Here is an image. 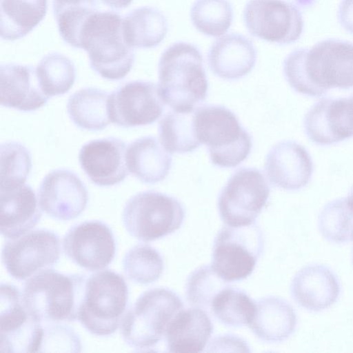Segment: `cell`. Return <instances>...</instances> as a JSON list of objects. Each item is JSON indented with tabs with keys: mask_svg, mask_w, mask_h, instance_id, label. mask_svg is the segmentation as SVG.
I'll return each instance as SVG.
<instances>
[{
	"mask_svg": "<svg viewBox=\"0 0 353 353\" xmlns=\"http://www.w3.org/2000/svg\"><path fill=\"white\" fill-rule=\"evenodd\" d=\"M283 74L294 91L312 97L353 88V42L329 39L296 49L284 59Z\"/></svg>",
	"mask_w": 353,
	"mask_h": 353,
	"instance_id": "cell-1",
	"label": "cell"
},
{
	"mask_svg": "<svg viewBox=\"0 0 353 353\" xmlns=\"http://www.w3.org/2000/svg\"><path fill=\"white\" fill-rule=\"evenodd\" d=\"M158 88L165 104L179 112H190L207 97L208 81L199 50L176 42L162 53L158 65Z\"/></svg>",
	"mask_w": 353,
	"mask_h": 353,
	"instance_id": "cell-2",
	"label": "cell"
},
{
	"mask_svg": "<svg viewBox=\"0 0 353 353\" xmlns=\"http://www.w3.org/2000/svg\"><path fill=\"white\" fill-rule=\"evenodd\" d=\"M86 277L52 269L41 271L25 283L23 303L28 313L41 323L74 321L77 319Z\"/></svg>",
	"mask_w": 353,
	"mask_h": 353,
	"instance_id": "cell-3",
	"label": "cell"
},
{
	"mask_svg": "<svg viewBox=\"0 0 353 353\" xmlns=\"http://www.w3.org/2000/svg\"><path fill=\"white\" fill-rule=\"evenodd\" d=\"M122 20L117 12L97 11L81 32L79 48L88 52L92 69L105 79H123L134 65V50L124 40Z\"/></svg>",
	"mask_w": 353,
	"mask_h": 353,
	"instance_id": "cell-4",
	"label": "cell"
},
{
	"mask_svg": "<svg viewBox=\"0 0 353 353\" xmlns=\"http://www.w3.org/2000/svg\"><path fill=\"white\" fill-rule=\"evenodd\" d=\"M193 118L197 139L207 146L212 164L234 168L248 158L252 147V137L230 110L205 105L194 111Z\"/></svg>",
	"mask_w": 353,
	"mask_h": 353,
	"instance_id": "cell-5",
	"label": "cell"
},
{
	"mask_svg": "<svg viewBox=\"0 0 353 353\" xmlns=\"http://www.w3.org/2000/svg\"><path fill=\"white\" fill-rule=\"evenodd\" d=\"M128 301L123 276L110 270L97 272L86 277L77 319L92 334H112L122 322Z\"/></svg>",
	"mask_w": 353,
	"mask_h": 353,
	"instance_id": "cell-6",
	"label": "cell"
},
{
	"mask_svg": "<svg viewBox=\"0 0 353 353\" xmlns=\"http://www.w3.org/2000/svg\"><path fill=\"white\" fill-rule=\"evenodd\" d=\"M181 298L164 288L142 293L125 312L121 325L124 341L137 351H150L165 336L174 316L183 309Z\"/></svg>",
	"mask_w": 353,
	"mask_h": 353,
	"instance_id": "cell-7",
	"label": "cell"
},
{
	"mask_svg": "<svg viewBox=\"0 0 353 353\" xmlns=\"http://www.w3.org/2000/svg\"><path fill=\"white\" fill-rule=\"evenodd\" d=\"M185 214L183 205L176 198L147 190L128 199L123 211V223L132 236L151 241L180 228Z\"/></svg>",
	"mask_w": 353,
	"mask_h": 353,
	"instance_id": "cell-8",
	"label": "cell"
},
{
	"mask_svg": "<svg viewBox=\"0 0 353 353\" xmlns=\"http://www.w3.org/2000/svg\"><path fill=\"white\" fill-rule=\"evenodd\" d=\"M263 248L264 236L256 224L225 225L215 236L211 266L226 282L245 279L253 272Z\"/></svg>",
	"mask_w": 353,
	"mask_h": 353,
	"instance_id": "cell-9",
	"label": "cell"
},
{
	"mask_svg": "<svg viewBox=\"0 0 353 353\" xmlns=\"http://www.w3.org/2000/svg\"><path fill=\"white\" fill-rule=\"evenodd\" d=\"M270 194L263 174L254 168H241L229 178L218 198V210L228 226H248L265 206Z\"/></svg>",
	"mask_w": 353,
	"mask_h": 353,
	"instance_id": "cell-10",
	"label": "cell"
},
{
	"mask_svg": "<svg viewBox=\"0 0 353 353\" xmlns=\"http://www.w3.org/2000/svg\"><path fill=\"white\" fill-rule=\"evenodd\" d=\"M60 256L58 235L46 229L28 232L3 244L2 262L14 279L26 280L36 274L52 269Z\"/></svg>",
	"mask_w": 353,
	"mask_h": 353,
	"instance_id": "cell-11",
	"label": "cell"
},
{
	"mask_svg": "<svg viewBox=\"0 0 353 353\" xmlns=\"http://www.w3.org/2000/svg\"><path fill=\"white\" fill-rule=\"evenodd\" d=\"M243 21L252 36L281 45L297 41L303 30L301 12L285 0H250Z\"/></svg>",
	"mask_w": 353,
	"mask_h": 353,
	"instance_id": "cell-12",
	"label": "cell"
},
{
	"mask_svg": "<svg viewBox=\"0 0 353 353\" xmlns=\"http://www.w3.org/2000/svg\"><path fill=\"white\" fill-rule=\"evenodd\" d=\"M0 351L40 352L44 330L26 309L21 293L13 285H1Z\"/></svg>",
	"mask_w": 353,
	"mask_h": 353,
	"instance_id": "cell-13",
	"label": "cell"
},
{
	"mask_svg": "<svg viewBox=\"0 0 353 353\" xmlns=\"http://www.w3.org/2000/svg\"><path fill=\"white\" fill-rule=\"evenodd\" d=\"M158 86L150 81H128L111 92L108 112L111 123L123 128L155 122L164 110Z\"/></svg>",
	"mask_w": 353,
	"mask_h": 353,
	"instance_id": "cell-14",
	"label": "cell"
},
{
	"mask_svg": "<svg viewBox=\"0 0 353 353\" xmlns=\"http://www.w3.org/2000/svg\"><path fill=\"white\" fill-rule=\"evenodd\" d=\"M63 248L73 263L89 271L107 267L116 251L111 229L100 221H85L70 228L63 237Z\"/></svg>",
	"mask_w": 353,
	"mask_h": 353,
	"instance_id": "cell-15",
	"label": "cell"
},
{
	"mask_svg": "<svg viewBox=\"0 0 353 353\" xmlns=\"http://www.w3.org/2000/svg\"><path fill=\"white\" fill-rule=\"evenodd\" d=\"M88 201V193L84 183L74 172L66 169L50 172L38 190L40 208L58 220L78 217L85 209Z\"/></svg>",
	"mask_w": 353,
	"mask_h": 353,
	"instance_id": "cell-16",
	"label": "cell"
},
{
	"mask_svg": "<svg viewBox=\"0 0 353 353\" xmlns=\"http://www.w3.org/2000/svg\"><path fill=\"white\" fill-rule=\"evenodd\" d=\"M307 138L319 145H330L353 137V106L350 97L323 99L304 117Z\"/></svg>",
	"mask_w": 353,
	"mask_h": 353,
	"instance_id": "cell-17",
	"label": "cell"
},
{
	"mask_svg": "<svg viewBox=\"0 0 353 353\" xmlns=\"http://www.w3.org/2000/svg\"><path fill=\"white\" fill-rule=\"evenodd\" d=\"M125 152V143L118 138L94 139L81 147L79 161L93 183L101 187L112 186L128 176Z\"/></svg>",
	"mask_w": 353,
	"mask_h": 353,
	"instance_id": "cell-18",
	"label": "cell"
},
{
	"mask_svg": "<svg viewBox=\"0 0 353 353\" xmlns=\"http://www.w3.org/2000/svg\"><path fill=\"white\" fill-rule=\"evenodd\" d=\"M314 166L307 150L294 141H281L268 153L265 171L274 186L285 190H298L310 181Z\"/></svg>",
	"mask_w": 353,
	"mask_h": 353,
	"instance_id": "cell-19",
	"label": "cell"
},
{
	"mask_svg": "<svg viewBox=\"0 0 353 353\" xmlns=\"http://www.w3.org/2000/svg\"><path fill=\"white\" fill-rule=\"evenodd\" d=\"M340 283L327 267L314 264L301 269L290 286L291 295L301 307L319 312L328 308L338 299Z\"/></svg>",
	"mask_w": 353,
	"mask_h": 353,
	"instance_id": "cell-20",
	"label": "cell"
},
{
	"mask_svg": "<svg viewBox=\"0 0 353 353\" xmlns=\"http://www.w3.org/2000/svg\"><path fill=\"white\" fill-rule=\"evenodd\" d=\"M1 105L30 112L43 106L49 97L42 91L31 65L1 64L0 68Z\"/></svg>",
	"mask_w": 353,
	"mask_h": 353,
	"instance_id": "cell-21",
	"label": "cell"
},
{
	"mask_svg": "<svg viewBox=\"0 0 353 353\" xmlns=\"http://www.w3.org/2000/svg\"><path fill=\"white\" fill-rule=\"evenodd\" d=\"M208 61L211 71L217 77L238 79L254 68L256 51L252 42L239 34H230L216 40L208 51Z\"/></svg>",
	"mask_w": 353,
	"mask_h": 353,
	"instance_id": "cell-22",
	"label": "cell"
},
{
	"mask_svg": "<svg viewBox=\"0 0 353 353\" xmlns=\"http://www.w3.org/2000/svg\"><path fill=\"white\" fill-rule=\"evenodd\" d=\"M39 205L35 192L29 185L1 190V234L14 239L34 228L41 217Z\"/></svg>",
	"mask_w": 353,
	"mask_h": 353,
	"instance_id": "cell-23",
	"label": "cell"
},
{
	"mask_svg": "<svg viewBox=\"0 0 353 353\" xmlns=\"http://www.w3.org/2000/svg\"><path fill=\"white\" fill-rule=\"evenodd\" d=\"M213 332L208 315L199 307L180 310L170 322L165 334L170 352L197 353L204 350Z\"/></svg>",
	"mask_w": 353,
	"mask_h": 353,
	"instance_id": "cell-24",
	"label": "cell"
},
{
	"mask_svg": "<svg viewBox=\"0 0 353 353\" xmlns=\"http://www.w3.org/2000/svg\"><path fill=\"white\" fill-rule=\"evenodd\" d=\"M255 303L254 313L249 325L259 339L276 343L286 340L293 334L297 322L296 315L288 302L277 296H268Z\"/></svg>",
	"mask_w": 353,
	"mask_h": 353,
	"instance_id": "cell-25",
	"label": "cell"
},
{
	"mask_svg": "<svg viewBox=\"0 0 353 353\" xmlns=\"http://www.w3.org/2000/svg\"><path fill=\"white\" fill-rule=\"evenodd\" d=\"M125 161L129 172L145 183L163 181L172 167V157L152 136L143 137L131 142L126 148Z\"/></svg>",
	"mask_w": 353,
	"mask_h": 353,
	"instance_id": "cell-26",
	"label": "cell"
},
{
	"mask_svg": "<svg viewBox=\"0 0 353 353\" xmlns=\"http://www.w3.org/2000/svg\"><path fill=\"white\" fill-rule=\"evenodd\" d=\"M125 43L134 48H151L158 46L168 32L163 14L152 7H141L129 12L122 20Z\"/></svg>",
	"mask_w": 353,
	"mask_h": 353,
	"instance_id": "cell-27",
	"label": "cell"
},
{
	"mask_svg": "<svg viewBox=\"0 0 353 353\" xmlns=\"http://www.w3.org/2000/svg\"><path fill=\"white\" fill-rule=\"evenodd\" d=\"M47 0H1L0 34L14 41L26 36L45 17Z\"/></svg>",
	"mask_w": 353,
	"mask_h": 353,
	"instance_id": "cell-28",
	"label": "cell"
},
{
	"mask_svg": "<svg viewBox=\"0 0 353 353\" xmlns=\"http://www.w3.org/2000/svg\"><path fill=\"white\" fill-rule=\"evenodd\" d=\"M109 94L96 88H84L68 99L67 111L77 127L91 131L101 130L110 122L108 112Z\"/></svg>",
	"mask_w": 353,
	"mask_h": 353,
	"instance_id": "cell-29",
	"label": "cell"
},
{
	"mask_svg": "<svg viewBox=\"0 0 353 353\" xmlns=\"http://www.w3.org/2000/svg\"><path fill=\"white\" fill-rule=\"evenodd\" d=\"M194 111L168 112L159 123L160 142L170 153L192 152L201 145L194 125Z\"/></svg>",
	"mask_w": 353,
	"mask_h": 353,
	"instance_id": "cell-30",
	"label": "cell"
},
{
	"mask_svg": "<svg viewBox=\"0 0 353 353\" xmlns=\"http://www.w3.org/2000/svg\"><path fill=\"white\" fill-rule=\"evenodd\" d=\"M52 8L61 38L70 46L79 48L81 30L98 11L97 0H53Z\"/></svg>",
	"mask_w": 353,
	"mask_h": 353,
	"instance_id": "cell-31",
	"label": "cell"
},
{
	"mask_svg": "<svg viewBox=\"0 0 353 353\" xmlns=\"http://www.w3.org/2000/svg\"><path fill=\"white\" fill-rule=\"evenodd\" d=\"M36 74L42 91L48 97L67 93L76 78L73 62L58 52L44 56L36 68Z\"/></svg>",
	"mask_w": 353,
	"mask_h": 353,
	"instance_id": "cell-32",
	"label": "cell"
},
{
	"mask_svg": "<svg viewBox=\"0 0 353 353\" xmlns=\"http://www.w3.org/2000/svg\"><path fill=\"white\" fill-rule=\"evenodd\" d=\"M255 305L244 291L227 285L214 296L210 309L221 323L240 327L250 323Z\"/></svg>",
	"mask_w": 353,
	"mask_h": 353,
	"instance_id": "cell-33",
	"label": "cell"
},
{
	"mask_svg": "<svg viewBox=\"0 0 353 353\" xmlns=\"http://www.w3.org/2000/svg\"><path fill=\"white\" fill-rule=\"evenodd\" d=\"M190 18L200 32L217 37L224 34L232 25V5L228 0H196L191 7Z\"/></svg>",
	"mask_w": 353,
	"mask_h": 353,
	"instance_id": "cell-34",
	"label": "cell"
},
{
	"mask_svg": "<svg viewBox=\"0 0 353 353\" xmlns=\"http://www.w3.org/2000/svg\"><path fill=\"white\" fill-rule=\"evenodd\" d=\"M163 268L161 254L149 245L134 246L123 259L125 274L137 283L149 284L156 281L163 273Z\"/></svg>",
	"mask_w": 353,
	"mask_h": 353,
	"instance_id": "cell-35",
	"label": "cell"
},
{
	"mask_svg": "<svg viewBox=\"0 0 353 353\" xmlns=\"http://www.w3.org/2000/svg\"><path fill=\"white\" fill-rule=\"evenodd\" d=\"M31 168V154L23 144L17 141L1 144V190L25 184Z\"/></svg>",
	"mask_w": 353,
	"mask_h": 353,
	"instance_id": "cell-36",
	"label": "cell"
},
{
	"mask_svg": "<svg viewBox=\"0 0 353 353\" xmlns=\"http://www.w3.org/2000/svg\"><path fill=\"white\" fill-rule=\"evenodd\" d=\"M318 225L323 236L330 242L341 243L352 240L353 214L345 198L328 203L320 213Z\"/></svg>",
	"mask_w": 353,
	"mask_h": 353,
	"instance_id": "cell-37",
	"label": "cell"
},
{
	"mask_svg": "<svg viewBox=\"0 0 353 353\" xmlns=\"http://www.w3.org/2000/svg\"><path fill=\"white\" fill-rule=\"evenodd\" d=\"M226 283L218 276L212 266H201L194 270L187 279V300L195 307L210 309L213 299L228 285Z\"/></svg>",
	"mask_w": 353,
	"mask_h": 353,
	"instance_id": "cell-38",
	"label": "cell"
},
{
	"mask_svg": "<svg viewBox=\"0 0 353 353\" xmlns=\"http://www.w3.org/2000/svg\"><path fill=\"white\" fill-rule=\"evenodd\" d=\"M43 327L44 334L40 352L45 348L50 347H68L72 351H80V340L77 334L69 327L64 325L50 324Z\"/></svg>",
	"mask_w": 353,
	"mask_h": 353,
	"instance_id": "cell-39",
	"label": "cell"
},
{
	"mask_svg": "<svg viewBox=\"0 0 353 353\" xmlns=\"http://www.w3.org/2000/svg\"><path fill=\"white\" fill-rule=\"evenodd\" d=\"M208 347V352L219 351L221 348H237L240 352H250L247 343L241 338L232 334H223L214 338Z\"/></svg>",
	"mask_w": 353,
	"mask_h": 353,
	"instance_id": "cell-40",
	"label": "cell"
},
{
	"mask_svg": "<svg viewBox=\"0 0 353 353\" xmlns=\"http://www.w3.org/2000/svg\"><path fill=\"white\" fill-rule=\"evenodd\" d=\"M341 26L350 34H353V0H341L338 11Z\"/></svg>",
	"mask_w": 353,
	"mask_h": 353,
	"instance_id": "cell-41",
	"label": "cell"
},
{
	"mask_svg": "<svg viewBox=\"0 0 353 353\" xmlns=\"http://www.w3.org/2000/svg\"><path fill=\"white\" fill-rule=\"evenodd\" d=\"M104 5L115 10L123 9L128 7L132 0H100Z\"/></svg>",
	"mask_w": 353,
	"mask_h": 353,
	"instance_id": "cell-42",
	"label": "cell"
},
{
	"mask_svg": "<svg viewBox=\"0 0 353 353\" xmlns=\"http://www.w3.org/2000/svg\"><path fill=\"white\" fill-rule=\"evenodd\" d=\"M346 203L353 214V185L352 186L347 198H345Z\"/></svg>",
	"mask_w": 353,
	"mask_h": 353,
	"instance_id": "cell-43",
	"label": "cell"
},
{
	"mask_svg": "<svg viewBox=\"0 0 353 353\" xmlns=\"http://www.w3.org/2000/svg\"><path fill=\"white\" fill-rule=\"evenodd\" d=\"M353 104V94L350 97Z\"/></svg>",
	"mask_w": 353,
	"mask_h": 353,
	"instance_id": "cell-44",
	"label": "cell"
},
{
	"mask_svg": "<svg viewBox=\"0 0 353 353\" xmlns=\"http://www.w3.org/2000/svg\"><path fill=\"white\" fill-rule=\"evenodd\" d=\"M352 240L353 241V233H352Z\"/></svg>",
	"mask_w": 353,
	"mask_h": 353,
	"instance_id": "cell-45",
	"label": "cell"
}]
</instances>
